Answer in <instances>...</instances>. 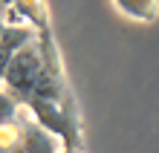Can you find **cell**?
I'll return each instance as SVG.
<instances>
[{"label":"cell","mask_w":159,"mask_h":153,"mask_svg":"<svg viewBox=\"0 0 159 153\" xmlns=\"http://www.w3.org/2000/svg\"><path fill=\"white\" fill-rule=\"evenodd\" d=\"M58 150L61 142L49 130H43L26 113L23 104L12 119L0 121V153H58Z\"/></svg>","instance_id":"1"},{"label":"cell","mask_w":159,"mask_h":153,"mask_svg":"<svg viewBox=\"0 0 159 153\" xmlns=\"http://www.w3.org/2000/svg\"><path fill=\"white\" fill-rule=\"evenodd\" d=\"M6 23L15 26H29L35 32V41L49 43L52 38V12L46 0H6Z\"/></svg>","instance_id":"2"},{"label":"cell","mask_w":159,"mask_h":153,"mask_svg":"<svg viewBox=\"0 0 159 153\" xmlns=\"http://www.w3.org/2000/svg\"><path fill=\"white\" fill-rule=\"evenodd\" d=\"M113 6L125 17L139 23H153L159 17V0H113Z\"/></svg>","instance_id":"3"},{"label":"cell","mask_w":159,"mask_h":153,"mask_svg":"<svg viewBox=\"0 0 159 153\" xmlns=\"http://www.w3.org/2000/svg\"><path fill=\"white\" fill-rule=\"evenodd\" d=\"M17 110H20V104L15 101V95H12V92H6L3 87H0V121L12 119Z\"/></svg>","instance_id":"4"},{"label":"cell","mask_w":159,"mask_h":153,"mask_svg":"<svg viewBox=\"0 0 159 153\" xmlns=\"http://www.w3.org/2000/svg\"><path fill=\"white\" fill-rule=\"evenodd\" d=\"M58 153H84V147H61Z\"/></svg>","instance_id":"5"},{"label":"cell","mask_w":159,"mask_h":153,"mask_svg":"<svg viewBox=\"0 0 159 153\" xmlns=\"http://www.w3.org/2000/svg\"><path fill=\"white\" fill-rule=\"evenodd\" d=\"M3 26H6V17H3V15H0V32H3Z\"/></svg>","instance_id":"6"},{"label":"cell","mask_w":159,"mask_h":153,"mask_svg":"<svg viewBox=\"0 0 159 153\" xmlns=\"http://www.w3.org/2000/svg\"><path fill=\"white\" fill-rule=\"evenodd\" d=\"M0 81H3V72H0Z\"/></svg>","instance_id":"7"}]
</instances>
